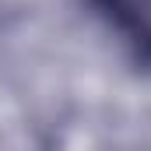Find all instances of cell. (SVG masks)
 Segmentation results:
<instances>
[{"label":"cell","mask_w":151,"mask_h":151,"mask_svg":"<svg viewBox=\"0 0 151 151\" xmlns=\"http://www.w3.org/2000/svg\"><path fill=\"white\" fill-rule=\"evenodd\" d=\"M134 56L151 67V0H91Z\"/></svg>","instance_id":"cell-1"}]
</instances>
